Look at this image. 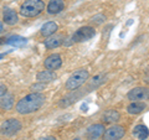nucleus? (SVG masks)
Returning a JSON list of instances; mask_svg holds the SVG:
<instances>
[{
    "instance_id": "obj_9",
    "label": "nucleus",
    "mask_w": 149,
    "mask_h": 140,
    "mask_svg": "<svg viewBox=\"0 0 149 140\" xmlns=\"http://www.w3.org/2000/svg\"><path fill=\"white\" fill-rule=\"evenodd\" d=\"M104 130L106 129L102 124H93L91 127H88V129H87V138L90 140H96V139H98L101 135H103Z\"/></svg>"
},
{
    "instance_id": "obj_18",
    "label": "nucleus",
    "mask_w": 149,
    "mask_h": 140,
    "mask_svg": "<svg viewBox=\"0 0 149 140\" xmlns=\"http://www.w3.org/2000/svg\"><path fill=\"white\" fill-rule=\"evenodd\" d=\"M119 119H120V115H119L118 112L114 110V109L107 110L103 114V120L106 123H117Z\"/></svg>"
},
{
    "instance_id": "obj_3",
    "label": "nucleus",
    "mask_w": 149,
    "mask_h": 140,
    "mask_svg": "<svg viewBox=\"0 0 149 140\" xmlns=\"http://www.w3.org/2000/svg\"><path fill=\"white\" fill-rule=\"evenodd\" d=\"M88 77H90V73H88L87 69H78V71H74L71 76L68 77V79L66 81V89L72 91V89H77L78 87H81L83 83H85Z\"/></svg>"
},
{
    "instance_id": "obj_1",
    "label": "nucleus",
    "mask_w": 149,
    "mask_h": 140,
    "mask_svg": "<svg viewBox=\"0 0 149 140\" xmlns=\"http://www.w3.org/2000/svg\"><path fill=\"white\" fill-rule=\"evenodd\" d=\"M45 103V96L42 93L34 92L31 94L21 98L16 104V112L19 114H30L37 112Z\"/></svg>"
},
{
    "instance_id": "obj_6",
    "label": "nucleus",
    "mask_w": 149,
    "mask_h": 140,
    "mask_svg": "<svg viewBox=\"0 0 149 140\" xmlns=\"http://www.w3.org/2000/svg\"><path fill=\"white\" fill-rule=\"evenodd\" d=\"M148 96H149V92H148V88H144V87H136L133 89H130L128 92V99L129 100H133V102H143V100H147L148 99Z\"/></svg>"
},
{
    "instance_id": "obj_10",
    "label": "nucleus",
    "mask_w": 149,
    "mask_h": 140,
    "mask_svg": "<svg viewBox=\"0 0 149 140\" xmlns=\"http://www.w3.org/2000/svg\"><path fill=\"white\" fill-rule=\"evenodd\" d=\"M3 19H4V21H5V24H8V25H15V24H17V21H19L16 11L13 10V9H10V8L4 9Z\"/></svg>"
},
{
    "instance_id": "obj_4",
    "label": "nucleus",
    "mask_w": 149,
    "mask_h": 140,
    "mask_svg": "<svg viewBox=\"0 0 149 140\" xmlns=\"http://www.w3.org/2000/svg\"><path fill=\"white\" fill-rule=\"evenodd\" d=\"M21 123L17 119H8L5 122H3L0 125V133L5 137H13V135L17 134L21 130Z\"/></svg>"
},
{
    "instance_id": "obj_19",
    "label": "nucleus",
    "mask_w": 149,
    "mask_h": 140,
    "mask_svg": "<svg viewBox=\"0 0 149 140\" xmlns=\"http://www.w3.org/2000/svg\"><path fill=\"white\" fill-rule=\"evenodd\" d=\"M14 105V97L11 94H5L3 97H0V108L4 110L11 109Z\"/></svg>"
},
{
    "instance_id": "obj_20",
    "label": "nucleus",
    "mask_w": 149,
    "mask_h": 140,
    "mask_svg": "<svg viewBox=\"0 0 149 140\" xmlns=\"http://www.w3.org/2000/svg\"><path fill=\"white\" fill-rule=\"evenodd\" d=\"M44 88H45V83H36V85H34V86H31V89L32 91H42L44 89Z\"/></svg>"
},
{
    "instance_id": "obj_24",
    "label": "nucleus",
    "mask_w": 149,
    "mask_h": 140,
    "mask_svg": "<svg viewBox=\"0 0 149 140\" xmlns=\"http://www.w3.org/2000/svg\"><path fill=\"white\" fill-rule=\"evenodd\" d=\"M4 31V25H3V22L0 21V32H3Z\"/></svg>"
},
{
    "instance_id": "obj_11",
    "label": "nucleus",
    "mask_w": 149,
    "mask_h": 140,
    "mask_svg": "<svg viewBox=\"0 0 149 140\" xmlns=\"http://www.w3.org/2000/svg\"><path fill=\"white\" fill-rule=\"evenodd\" d=\"M57 29H58V26L55 21H47L41 27V35L45 37H50V36L55 35V32L57 31Z\"/></svg>"
},
{
    "instance_id": "obj_21",
    "label": "nucleus",
    "mask_w": 149,
    "mask_h": 140,
    "mask_svg": "<svg viewBox=\"0 0 149 140\" xmlns=\"http://www.w3.org/2000/svg\"><path fill=\"white\" fill-rule=\"evenodd\" d=\"M106 20V17L103 16V15H97V16H95V17H92V21L93 22H103Z\"/></svg>"
},
{
    "instance_id": "obj_27",
    "label": "nucleus",
    "mask_w": 149,
    "mask_h": 140,
    "mask_svg": "<svg viewBox=\"0 0 149 140\" xmlns=\"http://www.w3.org/2000/svg\"><path fill=\"white\" fill-rule=\"evenodd\" d=\"M73 140H81L80 138H76V139H73Z\"/></svg>"
},
{
    "instance_id": "obj_15",
    "label": "nucleus",
    "mask_w": 149,
    "mask_h": 140,
    "mask_svg": "<svg viewBox=\"0 0 149 140\" xmlns=\"http://www.w3.org/2000/svg\"><path fill=\"white\" fill-rule=\"evenodd\" d=\"M63 44V36L62 35H52L45 41V47L47 49H55L58 47Z\"/></svg>"
},
{
    "instance_id": "obj_13",
    "label": "nucleus",
    "mask_w": 149,
    "mask_h": 140,
    "mask_svg": "<svg viewBox=\"0 0 149 140\" xmlns=\"http://www.w3.org/2000/svg\"><path fill=\"white\" fill-rule=\"evenodd\" d=\"M132 134H133V137L137 138L138 140H147L149 132H148V128L146 127V125L139 124V125H136V127H134Z\"/></svg>"
},
{
    "instance_id": "obj_26",
    "label": "nucleus",
    "mask_w": 149,
    "mask_h": 140,
    "mask_svg": "<svg viewBox=\"0 0 149 140\" xmlns=\"http://www.w3.org/2000/svg\"><path fill=\"white\" fill-rule=\"evenodd\" d=\"M4 56H5V53H1V55H0V58H3Z\"/></svg>"
},
{
    "instance_id": "obj_7",
    "label": "nucleus",
    "mask_w": 149,
    "mask_h": 140,
    "mask_svg": "<svg viewBox=\"0 0 149 140\" xmlns=\"http://www.w3.org/2000/svg\"><path fill=\"white\" fill-rule=\"evenodd\" d=\"M124 134L125 129L123 127L114 125V127H111L103 133V140H119L124 137Z\"/></svg>"
},
{
    "instance_id": "obj_23",
    "label": "nucleus",
    "mask_w": 149,
    "mask_h": 140,
    "mask_svg": "<svg viewBox=\"0 0 149 140\" xmlns=\"http://www.w3.org/2000/svg\"><path fill=\"white\" fill-rule=\"evenodd\" d=\"M37 140H57V139H56L55 137H44V138H40Z\"/></svg>"
},
{
    "instance_id": "obj_25",
    "label": "nucleus",
    "mask_w": 149,
    "mask_h": 140,
    "mask_svg": "<svg viewBox=\"0 0 149 140\" xmlns=\"http://www.w3.org/2000/svg\"><path fill=\"white\" fill-rule=\"evenodd\" d=\"M3 44H5V39H0V45H3Z\"/></svg>"
},
{
    "instance_id": "obj_2",
    "label": "nucleus",
    "mask_w": 149,
    "mask_h": 140,
    "mask_svg": "<svg viewBox=\"0 0 149 140\" xmlns=\"http://www.w3.org/2000/svg\"><path fill=\"white\" fill-rule=\"evenodd\" d=\"M45 9L42 0H25L20 6V14L24 17H35Z\"/></svg>"
},
{
    "instance_id": "obj_17",
    "label": "nucleus",
    "mask_w": 149,
    "mask_h": 140,
    "mask_svg": "<svg viewBox=\"0 0 149 140\" xmlns=\"http://www.w3.org/2000/svg\"><path fill=\"white\" fill-rule=\"evenodd\" d=\"M146 109V104L143 102H133L127 107V112L129 114H139Z\"/></svg>"
},
{
    "instance_id": "obj_12",
    "label": "nucleus",
    "mask_w": 149,
    "mask_h": 140,
    "mask_svg": "<svg viewBox=\"0 0 149 140\" xmlns=\"http://www.w3.org/2000/svg\"><path fill=\"white\" fill-rule=\"evenodd\" d=\"M65 3L63 0H50L49 5H47V12L49 14H58L63 10Z\"/></svg>"
},
{
    "instance_id": "obj_5",
    "label": "nucleus",
    "mask_w": 149,
    "mask_h": 140,
    "mask_svg": "<svg viewBox=\"0 0 149 140\" xmlns=\"http://www.w3.org/2000/svg\"><path fill=\"white\" fill-rule=\"evenodd\" d=\"M95 35H96V30L93 29V27L83 26V27H80V29L74 32L70 41H71V44H73V42H83V41L91 40L92 37H95Z\"/></svg>"
},
{
    "instance_id": "obj_8",
    "label": "nucleus",
    "mask_w": 149,
    "mask_h": 140,
    "mask_svg": "<svg viewBox=\"0 0 149 140\" xmlns=\"http://www.w3.org/2000/svg\"><path fill=\"white\" fill-rule=\"evenodd\" d=\"M44 64L45 68L49 69V71H56V69H58L62 66V58L58 53H52L45 58Z\"/></svg>"
},
{
    "instance_id": "obj_16",
    "label": "nucleus",
    "mask_w": 149,
    "mask_h": 140,
    "mask_svg": "<svg viewBox=\"0 0 149 140\" xmlns=\"http://www.w3.org/2000/svg\"><path fill=\"white\" fill-rule=\"evenodd\" d=\"M54 79H56V73L52 71H41L37 73V81L40 83H49L52 82Z\"/></svg>"
},
{
    "instance_id": "obj_22",
    "label": "nucleus",
    "mask_w": 149,
    "mask_h": 140,
    "mask_svg": "<svg viewBox=\"0 0 149 140\" xmlns=\"http://www.w3.org/2000/svg\"><path fill=\"white\" fill-rule=\"evenodd\" d=\"M6 92H8L6 86H5V85H3V83H0V97L5 96V94H6Z\"/></svg>"
},
{
    "instance_id": "obj_14",
    "label": "nucleus",
    "mask_w": 149,
    "mask_h": 140,
    "mask_svg": "<svg viewBox=\"0 0 149 140\" xmlns=\"http://www.w3.org/2000/svg\"><path fill=\"white\" fill-rule=\"evenodd\" d=\"M5 44L14 46V47H24L27 44V39H25V37H22V36H19V35H14V36L8 37L5 40Z\"/></svg>"
}]
</instances>
